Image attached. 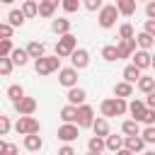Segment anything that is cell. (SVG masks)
Here are the masks:
<instances>
[{
	"mask_svg": "<svg viewBox=\"0 0 155 155\" xmlns=\"http://www.w3.org/2000/svg\"><path fill=\"white\" fill-rule=\"evenodd\" d=\"M116 12L119 15H126V17H131L133 12H136V0H116Z\"/></svg>",
	"mask_w": 155,
	"mask_h": 155,
	"instance_id": "cell-21",
	"label": "cell"
},
{
	"mask_svg": "<svg viewBox=\"0 0 155 155\" xmlns=\"http://www.w3.org/2000/svg\"><path fill=\"white\" fill-rule=\"evenodd\" d=\"M133 68H138V70H145V68H150L153 65V56H150V51H140V48H136L133 51Z\"/></svg>",
	"mask_w": 155,
	"mask_h": 155,
	"instance_id": "cell-9",
	"label": "cell"
},
{
	"mask_svg": "<svg viewBox=\"0 0 155 155\" xmlns=\"http://www.w3.org/2000/svg\"><path fill=\"white\" fill-rule=\"evenodd\" d=\"M102 58L109 61V63H111V61H119V58H116V46H104V48H102Z\"/></svg>",
	"mask_w": 155,
	"mask_h": 155,
	"instance_id": "cell-36",
	"label": "cell"
},
{
	"mask_svg": "<svg viewBox=\"0 0 155 155\" xmlns=\"http://www.w3.org/2000/svg\"><path fill=\"white\" fill-rule=\"evenodd\" d=\"M85 99H87V94H85L82 87H70L68 90V104L70 107H80V104H85Z\"/></svg>",
	"mask_w": 155,
	"mask_h": 155,
	"instance_id": "cell-13",
	"label": "cell"
},
{
	"mask_svg": "<svg viewBox=\"0 0 155 155\" xmlns=\"http://www.w3.org/2000/svg\"><path fill=\"white\" fill-rule=\"evenodd\" d=\"M34 70L39 75H51V73L61 70V58H56V56H41L39 61H34Z\"/></svg>",
	"mask_w": 155,
	"mask_h": 155,
	"instance_id": "cell-2",
	"label": "cell"
},
{
	"mask_svg": "<svg viewBox=\"0 0 155 155\" xmlns=\"http://www.w3.org/2000/svg\"><path fill=\"white\" fill-rule=\"evenodd\" d=\"M104 148H107V150H111V153H119V150L124 148V138H121V136H111V133H109V136L104 138Z\"/></svg>",
	"mask_w": 155,
	"mask_h": 155,
	"instance_id": "cell-24",
	"label": "cell"
},
{
	"mask_svg": "<svg viewBox=\"0 0 155 155\" xmlns=\"http://www.w3.org/2000/svg\"><path fill=\"white\" fill-rule=\"evenodd\" d=\"M131 94H133V85H128V82H116L114 85V97L116 99H126Z\"/></svg>",
	"mask_w": 155,
	"mask_h": 155,
	"instance_id": "cell-23",
	"label": "cell"
},
{
	"mask_svg": "<svg viewBox=\"0 0 155 155\" xmlns=\"http://www.w3.org/2000/svg\"><path fill=\"white\" fill-rule=\"evenodd\" d=\"M145 12H148V17L153 19V17H155V2H148V5H145Z\"/></svg>",
	"mask_w": 155,
	"mask_h": 155,
	"instance_id": "cell-47",
	"label": "cell"
},
{
	"mask_svg": "<svg viewBox=\"0 0 155 155\" xmlns=\"http://www.w3.org/2000/svg\"><path fill=\"white\" fill-rule=\"evenodd\" d=\"M140 124H145V126H153V124H155V109H145V114H143Z\"/></svg>",
	"mask_w": 155,
	"mask_h": 155,
	"instance_id": "cell-38",
	"label": "cell"
},
{
	"mask_svg": "<svg viewBox=\"0 0 155 155\" xmlns=\"http://www.w3.org/2000/svg\"><path fill=\"white\" fill-rule=\"evenodd\" d=\"M116 17H119V12H116V7L114 5H102L99 7V27L102 29H111L114 24H116Z\"/></svg>",
	"mask_w": 155,
	"mask_h": 155,
	"instance_id": "cell-5",
	"label": "cell"
},
{
	"mask_svg": "<svg viewBox=\"0 0 155 155\" xmlns=\"http://www.w3.org/2000/svg\"><path fill=\"white\" fill-rule=\"evenodd\" d=\"M92 131H94V136L97 138H107L109 136V121L107 119H102V116H97L94 121H92V126H90Z\"/></svg>",
	"mask_w": 155,
	"mask_h": 155,
	"instance_id": "cell-15",
	"label": "cell"
},
{
	"mask_svg": "<svg viewBox=\"0 0 155 155\" xmlns=\"http://www.w3.org/2000/svg\"><path fill=\"white\" fill-rule=\"evenodd\" d=\"M75 116H78V107L65 104V107L61 109V119H63V124H75Z\"/></svg>",
	"mask_w": 155,
	"mask_h": 155,
	"instance_id": "cell-26",
	"label": "cell"
},
{
	"mask_svg": "<svg viewBox=\"0 0 155 155\" xmlns=\"http://www.w3.org/2000/svg\"><path fill=\"white\" fill-rule=\"evenodd\" d=\"M10 128H12L10 119H7V116H0V136H5V133H7Z\"/></svg>",
	"mask_w": 155,
	"mask_h": 155,
	"instance_id": "cell-41",
	"label": "cell"
},
{
	"mask_svg": "<svg viewBox=\"0 0 155 155\" xmlns=\"http://www.w3.org/2000/svg\"><path fill=\"white\" fill-rule=\"evenodd\" d=\"M51 29H53L58 36H65V34H70V19L58 17V19H53V22H51Z\"/></svg>",
	"mask_w": 155,
	"mask_h": 155,
	"instance_id": "cell-22",
	"label": "cell"
},
{
	"mask_svg": "<svg viewBox=\"0 0 155 155\" xmlns=\"http://www.w3.org/2000/svg\"><path fill=\"white\" fill-rule=\"evenodd\" d=\"M7 97L12 99V104L19 102V99L24 97V87H22V85H10V87H7Z\"/></svg>",
	"mask_w": 155,
	"mask_h": 155,
	"instance_id": "cell-32",
	"label": "cell"
},
{
	"mask_svg": "<svg viewBox=\"0 0 155 155\" xmlns=\"http://www.w3.org/2000/svg\"><path fill=\"white\" fill-rule=\"evenodd\" d=\"M58 140H63L65 145L68 143H73V140H78V136H80V128L75 126V124H63L61 128H58Z\"/></svg>",
	"mask_w": 155,
	"mask_h": 155,
	"instance_id": "cell-7",
	"label": "cell"
},
{
	"mask_svg": "<svg viewBox=\"0 0 155 155\" xmlns=\"http://www.w3.org/2000/svg\"><path fill=\"white\" fill-rule=\"evenodd\" d=\"M99 111H102V119L121 116V114H126V99H116V97H111V99H102Z\"/></svg>",
	"mask_w": 155,
	"mask_h": 155,
	"instance_id": "cell-1",
	"label": "cell"
},
{
	"mask_svg": "<svg viewBox=\"0 0 155 155\" xmlns=\"http://www.w3.org/2000/svg\"><path fill=\"white\" fill-rule=\"evenodd\" d=\"M133 41H136V46H140V51H150L153 48V36H148V34H138V36H133Z\"/></svg>",
	"mask_w": 155,
	"mask_h": 155,
	"instance_id": "cell-27",
	"label": "cell"
},
{
	"mask_svg": "<svg viewBox=\"0 0 155 155\" xmlns=\"http://www.w3.org/2000/svg\"><path fill=\"white\" fill-rule=\"evenodd\" d=\"M24 148H27L29 153H39V150L44 148L41 136H39V133H34V136H24Z\"/></svg>",
	"mask_w": 155,
	"mask_h": 155,
	"instance_id": "cell-20",
	"label": "cell"
},
{
	"mask_svg": "<svg viewBox=\"0 0 155 155\" xmlns=\"http://www.w3.org/2000/svg\"><path fill=\"white\" fill-rule=\"evenodd\" d=\"M63 10L65 12H78L80 10V0H63Z\"/></svg>",
	"mask_w": 155,
	"mask_h": 155,
	"instance_id": "cell-37",
	"label": "cell"
},
{
	"mask_svg": "<svg viewBox=\"0 0 155 155\" xmlns=\"http://www.w3.org/2000/svg\"><path fill=\"white\" fill-rule=\"evenodd\" d=\"M116 155H131V153H128V150H124V148H121V150H119V153H116Z\"/></svg>",
	"mask_w": 155,
	"mask_h": 155,
	"instance_id": "cell-49",
	"label": "cell"
},
{
	"mask_svg": "<svg viewBox=\"0 0 155 155\" xmlns=\"http://www.w3.org/2000/svg\"><path fill=\"white\" fill-rule=\"evenodd\" d=\"M145 143L140 140V136H131V138H124V150H128L131 155H136L138 150H143Z\"/></svg>",
	"mask_w": 155,
	"mask_h": 155,
	"instance_id": "cell-18",
	"label": "cell"
},
{
	"mask_svg": "<svg viewBox=\"0 0 155 155\" xmlns=\"http://www.w3.org/2000/svg\"><path fill=\"white\" fill-rule=\"evenodd\" d=\"M87 148H90V153H102V150H104V138L92 136V138L87 140Z\"/></svg>",
	"mask_w": 155,
	"mask_h": 155,
	"instance_id": "cell-33",
	"label": "cell"
},
{
	"mask_svg": "<svg viewBox=\"0 0 155 155\" xmlns=\"http://www.w3.org/2000/svg\"><path fill=\"white\" fill-rule=\"evenodd\" d=\"M85 7H87L90 12H94V10L102 7V2H99V0H85Z\"/></svg>",
	"mask_w": 155,
	"mask_h": 155,
	"instance_id": "cell-43",
	"label": "cell"
},
{
	"mask_svg": "<svg viewBox=\"0 0 155 155\" xmlns=\"http://www.w3.org/2000/svg\"><path fill=\"white\" fill-rule=\"evenodd\" d=\"M133 51H136V41H133V39L121 41V44L116 46V58H119V61H121V58H131Z\"/></svg>",
	"mask_w": 155,
	"mask_h": 155,
	"instance_id": "cell-14",
	"label": "cell"
},
{
	"mask_svg": "<svg viewBox=\"0 0 155 155\" xmlns=\"http://www.w3.org/2000/svg\"><path fill=\"white\" fill-rule=\"evenodd\" d=\"M145 97H148V99L143 102L145 109H155V92H150V94H145Z\"/></svg>",
	"mask_w": 155,
	"mask_h": 155,
	"instance_id": "cell-44",
	"label": "cell"
},
{
	"mask_svg": "<svg viewBox=\"0 0 155 155\" xmlns=\"http://www.w3.org/2000/svg\"><path fill=\"white\" fill-rule=\"evenodd\" d=\"M70 68L73 70H82V68H87L90 65V53L85 51V48H75L73 53H70Z\"/></svg>",
	"mask_w": 155,
	"mask_h": 155,
	"instance_id": "cell-8",
	"label": "cell"
},
{
	"mask_svg": "<svg viewBox=\"0 0 155 155\" xmlns=\"http://www.w3.org/2000/svg\"><path fill=\"white\" fill-rule=\"evenodd\" d=\"M7 19H10L7 24H10L12 29H15V27H22V24H24V15H22L19 10H10V15H7Z\"/></svg>",
	"mask_w": 155,
	"mask_h": 155,
	"instance_id": "cell-31",
	"label": "cell"
},
{
	"mask_svg": "<svg viewBox=\"0 0 155 155\" xmlns=\"http://www.w3.org/2000/svg\"><path fill=\"white\" fill-rule=\"evenodd\" d=\"M24 51H27V56L34 58V61H39L41 56H46V46H44L41 41H29V46H27Z\"/></svg>",
	"mask_w": 155,
	"mask_h": 155,
	"instance_id": "cell-17",
	"label": "cell"
},
{
	"mask_svg": "<svg viewBox=\"0 0 155 155\" xmlns=\"http://www.w3.org/2000/svg\"><path fill=\"white\" fill-rule=\"evenodd\" d=\"M75 48H78V39L73 34H65L56 41V58H68Z\"/></svg>",
	"mask_w": 155,
	"mask_h": 155,
	"instance_id": "cell-4",
	"label": "cell"
},
{
	"mask_svg": "<svg viewBox=\"0 0 155 155\" xmlns=\"http://www.w3.org/2000/svg\"><path fill=\"white\" fill-rule=\"evenodd\" d=\"M58 82L63 85V87H78V70H73V68H61L58 70Z\"/></svg>",
	"mask_w": 155,
	"mask_h": 155,
	"instance_id": "cell-10",
	"label": "cell"
},
{
	"mask_svg": "<svg viewBox=\"0 0 155 155\" xmlns=\"http://www.w3.org/2000/svg\"><path fill=\"white\" fill-rule=\"evenodd\" d=\"M5 148H7V143H5L2 138H0V155H5Z\"/></svg>",
	"mask_w": 155,
	"mask_h": 155,
	"instance_id": "cell-48",
	"label": "cell"
},
{
	"mask_svg": "<svg viewBox=\"0 0 155 155\" xmlns=\"http://www.w3.org/2000/svg\"><path fill=\"white\" fill-rule=\"evenodd\" d=\"M143 34H148V36L155 39V19H148V22H145V31H143Z\"/></svg>",
	"mask_w": 155,
	"mask_h": 155,
	"instance_id": "cell-42",
	"label": "cell"
},
{
	"mask_svg": "<svg viewBox=\"0 0 155 155\" xmlns=\"http://www.w3.org/2000/svg\"><path fill=\"white\" fill-rule=\"evenodd\" d=\"M7 58H10V63H12V65H27V63H29V56H27V51H24V48H12Z\"/></svg>",
	"mask_w": 155,
	"mask_h": 155,
	"instance_id": "cell-19",
	"label": "cell"
},
{
	"mask_svg": "<svg viewBox=\"0 0 155 155\" xmlns=\"http://www.w3.org/2000/svg\"><path fill=\"white\" fill-rule=\"evenodd\" d=\"M5 155H19V148H17L15 143H7V148H5Z\"/></svg>",
	"mask_w": 155,
	"mask_h": 155,
	"instance_id": "cell-45",
	"label": "cell"
},
{
	"mask_svg": "<svg viewBox=\"0 0 155 155\" xmlns=\"http://www.w3.org/2000/svg\"><path fill=\"white\" fill-rule=\"evenodd\" d=\"M12 63H10V58H0V75H10L12 73Z\"/></svg>",
	"mask_w": 155,
	"mask_h": 155,
	"instance_id": "cell-39",
	"label": "cell"
},
{
	"mask_svg": "<svg viewBox=\"0 0 155 155\" xmlns=\"http://www.w3.org/2000/svg\"><path fill=\"white\" fill-rule=\"evenodd\" d=\"M136 85H138V90H140V92H145V94L155 92V78H143V75H140V80H138Z\"/></svg>",
	"mask_w": 155,
	"mask_h": 155,
	"instance_id": "cell-28",
	"label": "cell"
},
{
	"mask_svg": "<svg viewBox=\"0 0 155 155\" xmlns=\"http://www.w3.org/2000/svg\"><path fill=\"white\" fill-rule=\"evenodd\" d=\"M39 7H36V15H41V17H53V12H56V7H58V0H44V2H36Z\"/></svg>",
	"mask_w": 155,
	"mask_h": 155,
	"instance_id": "cell-16",
	"label": "cell"
},
{
	"mask_svg": "<svg viewBox=\"0 0 155 155\" xmlns=\"http://www.w3.org/2000/svg\"><path fill=\"white\" fill-rule=\"evenodd\" d=\"M126 111L133 116V121H136V124H140V119H143V114H145V104H143V99L126 102Z\"/></svg>",
	"mask_w": 155,
	"mask_h": 155,
	"instance_id": "cell-12",
	"label": "cell"
},
{
	"mask_svg": "<svg viewBox=\"0 0 155 155\" xmlns=\"http://www.w3.org/2000/svg\"><path fill=\"white\" fill-rule=\"evenodd\" d=\"M36 7H39V5H36L34 0H24V2H22V10H19V12L24 15V19H27V17H36Z\"/></svg>",
	"mask_w": 155,
	"mask_h": 155,
	"instance_id": "cell-30",
	"label": "cell"
},
{
	"mask_svg": "<svg viewBox=\"0 0 155 155\" xmlns=\"http://www.w3.org/2000/svg\"><path fill=\"white\" fill-rule=\"evenodd\" d=\"M143 155H155V150H145V153H143Z\"/></svg>",
	"mask_w": 155,
	"mask_h": 155,
	"instance_id": "cell-50",
	"label": "cell"
},
{
	"mask_svg": "<svg viewBox=\"0 0 155 155\" xmlns=\"http://www.w3.org/2000/svg\"><path fill=\"white\" fill-rule=\"evenodd\" d=\"M119 36H121V41H128V39H133V27H131L128 22H124V24L119 27Z\"/></svg>",
	"mask_w": 155,
	"mask_h": 155,
	"instance_id": "cell-35",
	"label": "cell"
},
{
	"mask_svg": "<svg viewBox=\"0 0 155 155\" xmlns=\"http://www.w3.org/2000/svg\"><path fill=\"white\" fill-rule=\"evenodd\" d=\"M15 109L19 116H31L36 111V99L34 97H22L19 102H15Z\"/></svg>",
	"mask_w": 155,
	"mask_h": 155,
	"instance_id": "cell-11",
	"label": "cell"
},
{
	"mask_svg": "<svg viewBox=\"0 0 155 155\" xmlns=\"http://www.w3.org/2000/svg\"><path fill=\"white\" fill-rule=\"evenodd\" d=\"M87 155H102V153H87Z\"/></svg>",
	"mask_w": 155,
	"mask_h": 155,
	"instance_id": "cell-51",
	"label": "cell"
},
{
	"mask_svg": "<svg viewBox=\"0 0 155 155\" xmlns=\"http://www.w3.org/2000/svg\"><path fill=\"white\" fill-rule=\"evenodd\" d=\"M12 48H15V46H12V41H0V58H7Z\"/></svg>",
	"mask_w": 155,
	"mask_h": 155,
	"instance_id": "cell-40",
	"label": "cell"
},
{
	"mask_svg": "<svg viewBox=\"0 0 155 155\" xmlns=\"http://www.w3.org/2000/svg\"><path fill=\"white\" fill-rule=\"evenodd\" d=\"M138 136H140V140H143V143H155V126H145Z\"/></svg>",
	"mask_w": 155,
	"mask_h": 155,
	"instance_id": "cell-34",
	"label": "cell"
},
{
	"mask_svg": "<svg viewBox=\"0 0 155 155\" xmlns=\"http://www.w3.org/2000/svg\"><path fill=\"white\" fill-rule=\"evenodd\" d=\"M58 155H75V150H73V145H63L58 150Z\"/></svg>",
	"mask_w": 155,
	"mask_h": 155,
	"instance_id": "cell-46",
	"label": "cell"
},
{
	"mask_svg": "<svg viewBox=\"0 0 155 155\" xmlns=\"http://www.w3.org/2000/svg\"><path fill=\"white\" fill-rule=\"evenodd\" d=\"M15 131H17L19 136H34V133L41 131V124H39V119H34V116H19L17 124H15Z\"/></svg>",
	"mask_w": 155,
	"mask_h": 155,
	"instance_id": "cell-3",
	"label": "cell"
},
{
	"mask_svg": "<svg viewBox=\"0 0 155 155\" xmlns=\"http://www.w3.org/2000/svg\"><path fill=\"white\" fill-rule=\"evenodd\" d=\"M121 131L126 133V138H131V136H138V133H140V126H138L133 119H128V121L121 124Z\"/></svg>",
	"mask_w": 155,
	"mask_h": 155,
	"instance_id": "cell-29",
	"label": "cell"
},
{
	"mask_svg": "<svg viewBox=\"0 0 155 155\" xmlns=\"http://www.w3.org/2000/svg\"><path fill=\"white\" fill-rule=\"evenodd\" d=\"M94 121V109L90 104H80L78 107V116H75V126L78 128H90Z\"/></svg>",
	"mask_w": 155,
	"mask_h": 155,
	"instance_id": "cell-6",
	"label": "cell"
},
{
	"mask_svg": "<svg viewBox=\"0 0 155 155\" xmlns=\"http://www.w3.org/2000/svg\"><path fill=\"white\" fill-rule=\"evenodd\" d=\"M138 80H140V70L133 68V65H126V68H124V82L133 85V82H138Z\"/></svg>",
	"mask_w": 155,
	"mask_h": 155,
	"instance_id": "cell-25",
	"label": "cell"
}]
</instances>
